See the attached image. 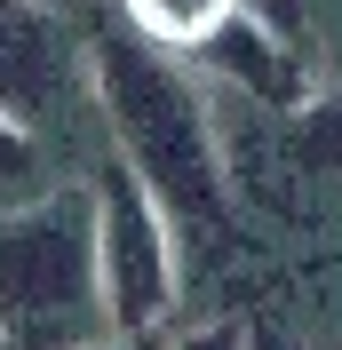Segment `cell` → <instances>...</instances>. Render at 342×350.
I'll return each mask as SVG.
<instances>
[{
  "label": "cell",
  "mask_w": 342,
  "mask_h": 350,
  "mask_svg": "<svg viewBox=\"0 0 342 350\" xmlns=\"http://www.w3.org/2000/svg\"><path fill=\"white\" fill-rule=\"evenodd\" d=\"M287 152L311 175H342V72L319 80L295 111H287Z\"/></svg>",
  "instance_id": "cell-7"
},
{
  "label": "cell",
  "mask_w": 342,
  "mask_h": 350,
  "mask_svg": "<svg viewBox=\"0 0 342 350\" xmlns=\"http://www.w3.org/2000/svg\"><path fill=\"white\" fill-rule=\"evenodd\" d=\"M32 167H40V152H32L24 120H8V111H0V191H24V183H32Z\"/></svg>",
  "instance_id": "cell-8"
},
{
  "label": "cell",
  "mask_w": 342,
  "mask_h": 350,
  "mask_svg": "<svg viewBox=\"0 0 342 350\" xmlns=\"http://www.w3.org/2000/svg\"><path fill=\"white\" fill-rule=\"evenodd\" d=\"M96 286V183L48 191L0 223V350H88L104 342Z\"/></svg>",
  "instance_id": "cell-2"
},
{
  "label": "cell",
  "mask_w": 342,
  "mask_h": 350,
  "mask_svg": "<svg viewBox=\"0 0 342 350\" xmlns=\"http://www.w3.org/2000/svg\"><path fill=\"white\" fill-rule=\"evenodd\" d=\"M64 40H56V24L48 8L32 0H0V111L8 120H32L64 96Z\"/></svg>",
  "instance_id": "cell-4"
},
{
  "label": "cell",
  "mask_w": 342,
  "mask_h": 350,
  "mask_svg": "<svg viewBox=\"0 0 342 350\" xmlns=\"http://www.w3.org/2000/svg\"><path fill=\"white\" fill-rule=\"evenodd\" d=\"M88 88L111 120V144L144 175V191L168 207V223L223 231L231 223V175H223V135L199 96V80L175 64V48L144 40L135 24L88 32Z\"/></svg>",
  "instance_id": "cell-1"
},
{
  "label": "cell",
  "mask_w": 342,
  "mask_h": 350,
  "mask_svg": "<svg viewBox=\"0 0 342 350\" xmlns=\"http://www.w3.org/2000/svg\"><path fill=\"white\" fill-rule=\"evenodd\" d=\"M247 350H295V342H278V334H255V327H247Z\"/></svg>",
  "instance_id": "cell-11"
},
{
  "label": "cell",
  "mask_w": 342,
  "mask_h": 350,
  "mask_svg": "<svg viewBox=\"0 0 342 350\" xmlns=\"http://www.w3.org/2000/svg\"><path fill=\"white\" fill-rule=\"evenodd\" d=\"M239 8H247V0H128V24L144 32V40L192 56V48H207Z\"/></svg>",
  "instance_id": "cell-6"
},
{
  "label": "cell",
  "mask_w": 342,
  "mask_h": 350,
  "mask_svg": "<svg viewBox=\"0 0 342 350\" xmlns=\"http://www.w3.org/2000/svg\"><path fill=\"white\" fill-rule=\"evenodd\" d=\"M168 350H247V327H199L183 342H168Z\"/></svg>",
  "instance_id": "cell-9"
},
{
  "label": "cell",
  "mask_w": 342,
  "mask_h": 350,
  "mask_svg": "<svg viewBox=\"0 0 342 350\" xmlns=\"http://www.w3.org/2000/svg\"><path fill=\"white\" fill-rule=\"evenodd\" d=\"M88 350H168L159 334H104V342H88Z\"/></svg>",
  "instance_id": "cell-10"
},
{
  "label": "cell",
  "mask_w": 342,
  "mask_h": 350,
  "mask_svg": "<svg viewBox=\"0 0 342 350\" xmlns=\"http://www.w3.org/2000/svg\"><path fill=\"white\" fill-rule=\"evenodd\" d=\"M96 286L111 334H159L175 310V223L128 159L96 175Z\"/></svg>",
  "instance_id": "cell-3"
},
{
  "label": "cell",
  "mask_w": 342,
  "mask_h": 350,
  "mask_svg": "<svg viewBox=\"0 0 342 350\" xmlns=\"http://www.w3.org/2000/svg\"><path fill=\"white\" fill-rule=\"evenodd\" d=\"M199 64L215 72V80H239L255 104H278V111H295L302 96H311V80H302V64L278 48V24L255 16V8H239L223 32H215L207 48H192Z\"/></svg>",
  "instance_id": "cell-5"
}]
</instances>
